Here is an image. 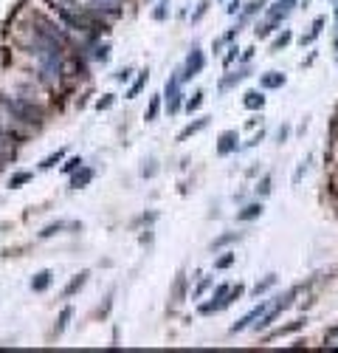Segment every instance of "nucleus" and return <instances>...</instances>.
Masks as SVG:
<instances>
[{"label": "nucleus", "instance_id": "nucleus-34", "mask_svg": "<svg viewBox=\"0 0 338 353\" xmlns=\"http://www.w3.org/2000/svg\"><path fill=\"white\" fill-rule=\"evenodd\" d=\"M93 57H96V60H102V62H107L110 48H107V45H99V48H93Z\"/></svg>", "mask_w": 338, "mask_h": 353}, {"label": "nucleus", "instance_id": "nucleus-46", "mask_svg": "<svg viewBox=\"0 0 338 353\" xmlns=\"http://www.w3.org/2000/svg\"><path fill=\"white\" fill-rule=\"evenodd\" d=\"M335 48H338V40H335Z\"/></svg>", "mask_w": 338, "mask_h": 353}, {"label": "nucleus", "instance_id": "nucleus-35", "mask_svg": "<svg viewBox=\"0 0 338 353\" xmlns=\"http://www.w3.org/2000/svg\"><path fill=\"white\" fill-rule=\"evenodd\" d=\"M206 9H209V0H203V3H200V6H198V12L192 14V23H198V20L203 17V14H206Z\"/></svg>", "mask_w": 338, "mask_h": 353}, {"label": "nucleus", "instance_id": "nucleus-28", "mask_svg": "<svg viewBox=\"0 0 338 353\" xmlns=\"http://www.w3.org/2000/svg\"><path fill=\"white\" fill-rule=\"evenodd\" d=\"M169 6H172L169 0H161V3H158V9H155V12H152V17H155V20H166V14H169Z\"/></svg>", "mask_w": 338, "mask_h": 353}, {"label": "nucleus", "instance_id": "nucleus-17", "mask_svg": "<svg viewBox=\"0 0 338 353\" xmlns=\"http://www.w3.org/2000/svg\"><path fill=\"white\" fill-rule=\"evenodd\" d=\"M262 212H265L262 204H248V207H242L240 212H237V220H254V218H260Z\"/></svg>", "mask_w": 338, "mask_h": 353}, {"label": "nucleus", "instance_id": "nucleus-38", "mask_svg": "<svg viewBox=\"0 0 338 353\" xmlns=\"http://www.w3.org/2000/svg\"><path fill=\"white\" fill-rule=\"evenodd\" d=\"M209 286H211V280H203V283H200V286H198V288H194V294H192V299H198V297H200V294H203V291H206V288H209Z\"/></svg>", "mask_w": 338, "mask_h": 353}, {"label": "nucleus", "instance_id": "nucleus-45", "mask_svg": "<svg viewBox=\"0 0 338 353\" xmlns=\"http://www.w3.org/2000/svg\"><path fill=\"white\" fill-rule=\"evenodd\" d=\"M335 17H338V6H335Z\"/></svg>", "mask_w": 338, "mask_h": 353}, {"label": "nucleus", "instance_id": "nucleus-9", "mask_svg": "<svg viewBox=\"0 0 338 353\" xmlns=\"http://www.w3.org/2000/svg\"><path fill=\"white\" fill-rule=\"evenodd\" d=\"M265 3H268V0H251V3H248V6H245V9H240V12H242V14H240V20H237V26H234V29H237V31H240V29H242V26H245V23H248V20H251V17H254V14H257V12H260V9H262V6H265Z\"/></svg>", "mask_w": 338, "mask_h": 353}, {"label": "nucleus", "instance_id": "nucleus-22", "mask_svg": "<svg viewBox=\"0 0 338 353\" xmlns=\"http://www.w3.org/2000/svg\"><path fill=\"white\" fill-rule=\"evenodd\" d=\"M62 159H65V150H57V153H51L48 159H42V161H40V170H51V167H57Z\"/></svg>", "mask_w": 338, "mask_h": 353}, {"label": "nucleus", "instance_id": "nucleus-32", "mask_svg": "<svg viewBox=\"0 0 338 353\" xmlns=\"http://www.w3.org/2000/svg\"><path fill=\"white\" fill-rule=\"evenodd\" d=\"M200 105H203V93L198 91V93H194V96H192V99H189V102H186V110H189V113H192V110H198Z\"/></svg>", "mask_w": 338, "mask_h": 353}, {"label": "nucleus", "instance_id": "nucleus-19", "mask_svg": "<svg viewBox=\"0 0 338 353\" xmlns=\"http://www.w3.org/2000/svg\"><path fill=\"white\" fill-rule=\"evenodd\" d=\"M234 240H240V232H226V235H220L217 240H211V251H220L223 246L234 243Z\"/></svg>", "mask_w": 338, "mask_h": 353}, {"label": "nucleus", "instance_id": "nucleus-25", "mask_svg": "<svg viewBox=\"0 0 338 353\" xmlns=\"http://www.w3.org/2000/svg\"><path fill=\"white\" fill-rule=\"evenodd\" d=\"M158 110H161V96H152L150 99V108H147V122H155Z\"/></svg>", "mask_w": 338, "mask_h": 353}, {"label": "nucleus", "instance_id": "nucleus-33", "mask_svg": "<svg viewBox=\"0 0 338 353\" xmlns=\"http://www.w3.org/2000/svg\"><path fill=\"white\" fill-rule=\"evenodd\" d=\"M271 192V175H265L260 184H257V195H268Z\"/></svg>", "mask_w": 338, "mask_h": 353}, {"label": "nucleus", "instance_id": "nucleus-10", "mask_svg": "<svg viewBox=\"0 0 338 353\" xmlns=\"http://www.w3.org/2000/svg\"><path fill=\"white\" fill-rule=\"evenodd\" d=\"M285 73H279V71H268V73H262L260 77V88H265V91H273V88H282L285 85Z\"/></svg>", "mask_w": 338, "mask_h": 353}, {"label": "nucleus", "instance_id": "nucleus-1", "mask_svg": "<svg viewBox=\"0 0 338 353\" xmlns=\"http://www.w3.org/2000/svg\"><path fill=\"white\" fill-rule=\"evenodd\" d=\"M25 48H29V54L37 60L42 82L57 85L62 77V48H65V45H62L60 40H54L48 31H42L40 26H34V29H29V34H25Z\"/></svg>", "mask_w": 338, "mask_h": 353}, {"label": "nucleus", "instance_id": "nucleus-12", "mask_svg": "<svg viewBox=\"0 0 338 353\" xmlns=\"http://www.w3.org/2000/svg\"><path fill=\"white\" fill-rule=\"evenodd\" d=\"M91 181H93V170H91V167H79L76 172H71V187H73V189L88 187Z\"/></svg>", "mask_w": 338, "mask_h": 353}, {"label": "nucleus", "instance_id": "nucleus-29", "mask_svg": "<svg viewBox=\"0 0 338 353\" xmlns=\"http://www.w3.org/2000/svg\"><path fill=\"white\" fill-rule=\"evenodd\" d=\"M234 260H237V255H223V257H217V260H214V268H229V266H234Z\"/></svg>", "mask_w": 338, "mask_h": 353}, {"label": "nucleus", "instance_id": "nucleus-44", "mask_svg": "<svg viewBox=\"0 0 338 353\" xmlns=\"http://www.w3.org/2000/svg\"><path fill=\"white\" fill-rule=\"evenodd\" d=\"M307 3H310V0H302V6H307Z\"/></svg>", "mask_w": 338, "mask_h": 353}, {"label": "nucleus", "instance_id": "nucleus-14", "mask_svg": "<svg viewBox=\"0 0 338 353\" xmlns=\"http://www.w3.org/2000/svg\"><path fill=\"white\" fill-rule=\"evenodd\" d=\"M203 128H209V116H203V119H198V122H192V124H186V128L178 133V141H186L189 136H194V133H200Z\"/></svg>", "mask_w": 338, "mask_h": 353}, {"label": "nucleus", "instance_id": "nucleus-7", "mask_svg": "<svg viewBox=\"0 0 338 353\" xmlns=\"http://www.w3.org/2000/svg\"><path fill=\"white\" fill-rule=\"evenodd\" d=\"M248 73H251V68H248V65L237 68V73H229V77H223V80H220V88H217V91H220V93L231 91V88H234L237 82H242V80H245Z\"/></svg>", "mask_w": 338, "mask_h": 353}, {"label": "nucleus", "instance_id": "nucleus-6", "mask_svg": "<svg viewBox=\"0 0 338 353\" xmlns=\"http://www.w3.org/2000/svg\"><path fill=\"white\" fill-rule=\"evenodd\" d=\"M296 3H299V0H276V3H273V6L268 9V23H271L273 29H276V26L282 23V20L288 17L290 12H293Z\"/></svg>", "mask_w": 338, "mask_h": 353}, {"label": "nucleus", "instance_id": "nucleus-20", "mask_svg": "<svg viewBox=\"0 0 338 353\" xmlns=\"http://www.w3.org/2000/svg\"><path fill=\"white\" fill-rule=\"evenodd\" d=\"M273 286H276V274H265V280L257 283V286L251 288V294H254V297H260V294H265L268 288H273Z\"/></svg>", "mask_w": 338, "mask_h": 353}, {"label": "nucleus", "instance_id": "nucleus-2", "mask_svg": "<svg viewBox=\"0 0 338 353\" xmlns=\"http://www.w3.org/2000/svg\"><path fill=\"white\" fill-rule=\"evenodd\" d=\"M0 110L6 113V119H14V122L23 124H40L42 122V110L34 108L31 102L17 96H0Z\"/></svg>", "mask_w": 338, "mask_h": 353}, {"label": "nucleus", "instance_id": "nucleus-30", "mask_svg": "<svg viewBox=\"0 0 338 353\" xmlns=\"http://www.w3.org/2000/svg\"><path fill=\"white\" fill-rule=\"evenodd\" d=\"M93 6H96V9H110V12H119V9H116V6H119V0H93Z\"/></svg>", "mask_w": 338, "mask_h": 353}, {"label": "nucleus", "instance_id": "nucleus-8", "mask_svg": "<svg viewBox=\"0 0 338 353\" xmlns=\"http://www.w3.org/2000/svg\"><path fill=\"white\" fill-rule=\"evenodd\" d=\"M17 139H20L17 133H9V130L0 128V161L9 159V156L14 153V141H17Z\"/></svg>", "mask_w": 338, "mask_h": 353}, {"label": "nucleus", "instance_id": "nucleus-36", "mask_svg": "<svg viewBox=\"0 0 338 353\" xmlns=\"http://www.w3.org/2000/svg\"><path fill=\"white\" fill-rule=\"evenodd\" d=\"M113 102H116V99H113V93H107L104 99H99V102H96V108H99V110H107Z\"/></svg>", "mask_w": 338, "mask_h": 353}, {"label": "nucleus", "instance_id": "nucleus-26", "mask_svg": "<svg viewBox=\"0 0 338 353\" xmlns=\"http://www.w3.org/2000/svg\"><path fill=\"white\" fill-rule=\"evenodd\" d=\"M71 317H73V308H62V314H60V322H57V334H62V331L68 328V322H71Z\"/></svg>", "mask_w": 338, "mask_h": 353}, {"label": "nucleus", "instance_id": "nucleus-23", "mask_svg": "<svg viewBox=\"0 0 338 353\" xmlns=\"http://www.w3.org/2000/svg\"><path fill=\"white\" fill-rule=\"evenodd\" d=\"M68 226H73V223H65V220H57V223H48L45 229L40 232V238H51V235H57V232L68 229Z\"/></svg>", "mask_w": 338, "mask_h": 353}, {"label": "nucleus", "instance_id": "nucleus-21", "mask_svg": "<svg viewBox=\"0 0 338 353\" xmlns=\"http://www.w3.org/2000/svg\"><path fill=\"white\" fill-rule=\"evenodd\" d=\"M147 77H150V73H147V71H141V73H138V80H135L133 85H130V91H127V99L138 96V93L144 91V85H147Z\"/></svg>", "mask_w": 338, "mask_h": 353}, {"label": "nucleus", "instance_id": "nucleus-42", "mask_svg": "<svg viewBox=\"0 0 338 353\" xmlns=\"http://www.w3.org/2000/svg\"><path fill=\"white\" fill-rule=\"evenodd\" d=\"M262 139H265V133H262V130H260V133L254 136V139H251V141H248V144H245V147H254V144H260V141H262Z\"/></svg>", "mask_w": 338, "mask_h": 353}, {"label": "nucleus", "instance_id": "nucleus-5", "mask_svg": "<svg viewBox=\"0 0 338 353\" xmlns=\"http://www.w3.org/2000/svg\"><path fill=\"white\" fill-rule=\"evenodd\" d=\"M271 305H273L271 299H262V302L257 305V308H251V311H248V314H245V317H242V319H237V322L231 325V334H237V331H245V328H251V325L257 322V319H260L262 314H265V311L271 308Z\"/></svg>", "mask_w": 338, "mask_h": 353}, {"label": "nucleus", "instance_id": "nucleus-24", "mask_svg": "<svg viewBox=\"0 0 338 353\" xmlns=\"http://www.w3.org/2000/svg\"><path fill=\"white\" fill-rule=\"evenodd\" d=\"M290 40H293V34H290V31H282V34H279L276 40H273V43H271V54H276V51H282L285 45L290 43Z\"/></svg>", "mask_w": 338, "mask_h": 353}, {"label": "nucleus", "instance_id": "nucleus-39", "mask_svg": "<svg viewBox=\"0 0 338 353\" xmlns=\"http://www.w3.org/2000/svg\"><path fill=\"white\" fill-rule=\"evenodd\" d=\"M288 136H290V128H279V133H276L279 144H282V141H288Z\"/></svg>", "mask_w": 338, "mask_h": 353}, {"label": "nucleus", "instance_id": "nucleus-43", "mask_svg": "<svg viewBox=\"0 0 338 353\" xmlns=\"http://www.w3.org/2000/svg\"><path fill=\"white\" fill-rule=\"evenodd\" d=\"M240 0H231V3H229V14H237V12H240Z\"/></svg>", "mask_w": 338, "mask_h": 353}, {"label": "nucleus", "instance_id": "nucleus-16", "mask_svg": "<svg viewBox=\"0 0 338 353\" xmlns=\"http://www.w3.org/2000/svg\"><path fill=\"white\" fill-rule=\"evenodd\" d=\"M51 280H54V274L45 268V271H37L34 280H31V291H45V288L51 286Z\"/></svg>", "mask_w": 338, "mask_h": 353}, {"label": "nucleus", "instance_id": "nucleus-27", "mask_svg": "<svg viewBox=\"0 0 338 353\" xmlns=\"http://www.w3.org/2000/svg\"><path fill=\"white\" fill-rule=\"evenodd\" d=\"M29 181H31V172H17V175L9 178V187L17 189V187H23V184H29Z\"/></svg>", "mask_w": 338, "mask_h": 353}, {"label": "nucleus", "instance_id": "nucleus-37", "mask_svg": "<svg viewBox=\"0 0 338 353\" xmlns=\"http://www.w3.org/2000/svg\"><path fill=\"white\" fill-rule=\"evenodd\" d=\"M237 54H240V48H237V45H231V48H229V54H226V65H231V62H234L237 60Z\"/></svg>", "mask_w": 338, "mask_h": 353}, {"label": "nucleus", "instance_id": "nucleus-11", "mask_svg": "<svg viewBox=\"0 0 338 353\" xmlns=\"http://www.w3.org/2000/svg\"><path fill=\"white\" fill-rule=\"evenodd\" d=\"M237 130H226L223 136H220V144H217V153L220 156H229V153H234L237 150Z\"/></svg>", "mask_w": 338, "mask_h": 353}, {"label": "nucleus", "instance_id": "nucleus-41", "mask_svg": "<svg viewBox=\"0 0 338 353\" xmlns=\"http://www.w3.org/2000/svg\"><path fill=\"white\" fill-rule=\"evenodd\" d=\"M304 170H307V164H304V161H302V167H299V170H296V175H293V184H299V181H302Z\"/></svg>", "mask_w": 338, "mask_h": 353}, {"label": "nucleus", "instance_id": "nucleus-4", "mask_svg": "<svg viewBox=\"0 0 338 353\" xmlns=\"http://www.w3.org/2000/svg\"><path fill=\"white\" fill-rule=\"evenodd\" d=\"M203 65H206V54L194 45L192 51H189V57H186V62H183V68H181V80L183 82H189L192 77H198L200 71H203Z\"/></svg>", "mask_w": 338, "mask_h": 353}, {"label": "nucleus", "instance_id": "nucleus-40", "mask_svg": "<svg viewBox=\"0 0 338 353\" xmlns=\"http://www.w3.org/2000/svg\"><path fill=\"white\" fill-rule=\"evenodd\" d=\"M130 73H133V71H130V68H124V71L116 73V80H119V82H127V80H130Z\"/></svg>", "mask_w": 338, "mask_h": 353}, {"label": "nucleus", "instance_id": "nucleus-13", "mask_svg": "<svg viewBox=\"0 0 338 353\" xmlns=\"http://www.w3.org/2000/svg\"><path fill=\"white\" fill-rule=\"evenodd\" d=\"M88 283V271H79L76 277H73L71 283H68L65 288H62V297H73V294H79L82 291V286Z\"/></svg>", "mask_w": 338, "mask_h": 353}, {"label": "nucleus", "instance_id": "nucleus-3", "mask_svg": "<svg viewBox=\"0 0 338 353\" xmlns=\"http://www.w3.org/2000/svg\"><path fill=\"white\" fill-rule=\"evenodd\" d=\"M181 71H175L166 80V88H163V96H166V110L169 113H178L181 110Z\"/></svg>", "mask_w": 338, "mask_h": 353}, {"label": "nucleus", "instance_id": "nucleus-31", "mask_svg": "<svg viewBox=\"0 0 338 353\" xmlns=\"http://www.w3.org/2000/svg\"><path fill=\"white\" fill-rule=\"evenodd\" d=\"M79 167H82V159H79V156H73L71 161H68L65 167H62V172H68V175H71V172H76Z\"/></svg>", "mask_w": 338, "mask_h": 353}, {"label": "nucleus", "instance_id": "nucleus-18", "mask_svg": "<svg viewBox=\"0 0 338 353\" xmlns=\"http://www.w3.org/2000/svg\"><path fill=\"white\" fill-rule=\"evenodd\" d=\"M242 105H245L248 110H262V105H265V96H262L260 91H248L245 99H242Z\"/></svg>", "mask_w": 338, "mask_h": 353}, {"label": "nucleus", "instance_id": "nucleus-15", "mask_svg": "<svg viewBox=\"0 0 338 353\" xmlns=\"http://www.w3.org/2000/svg\"><path fill=\"white\" fill-rule=\"evenodd\" d=\"M324 23H327V17H316V20H313V26H310V31H307V34H302V40H299V43H302V45H310V43H316V37L321 34V29H324Z\"/></svg>", "mask_w": 338, "mask_h": 353}]
</instances>
